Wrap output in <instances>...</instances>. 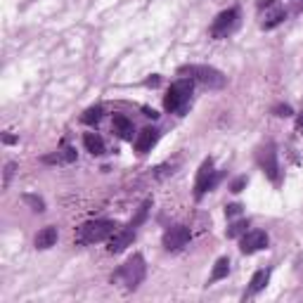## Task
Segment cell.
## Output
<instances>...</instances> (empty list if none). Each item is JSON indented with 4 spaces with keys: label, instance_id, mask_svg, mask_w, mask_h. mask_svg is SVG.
<instances>
[{
    "label": "cell",
    "instance_id": "cell-1",
    "mask_svg": "<svg viewBox=\"0 0 303 303\" xmlns=\"http://www.w3.org/2000/svg\"><path fill=\"white\" fill-rule=\"evenodd\" d=\"M145 272H147L145 258H142L140 253H133V256L119 268V272L111 277V282L123 284L126 289H138L142 284V280H145Z\"/></svg>",
    "mask_w": 303,
    "mask_h": 303
},
{
    "label": "cell",
    "instance_id": "cell-2",
    "mask_svg": "<svg viewBox=\"0 0 303 303\" xmlns=\"http://www.w3.org/2000/svg\"><path fill=\"white\" fill-rule=\"evenodd\" d=\"M116 232V223L114 220H93L86 225L78 227L76 232V242L78 244H95V242H104Z\"/></svg>",
    "mask_w": 303,
    "mask_h": 303
},
{
    "label": "cell",
    "instance_id": "cell-3",
    "mask_svg": "<svg viewBox=\"0 0 303 303\" xmlns=\"http://www.w3.org/2000/svg\"><path fill=\"white\" fill-rule=\"evenodd\" d=\"M178 74L187 76L192 81H199L202 86L206 88H223L225 86V76L220 74L218 69L213 66H206V64H187V66H180Z\"/></svg>",
    "mask_w": 303,
    "mask_h": 303
},
{
    "label": "cell",
    "instance_id": "cell-4",
    "mask_svg": "<svg viewBox=\"0 0 303 303\" xmlns=\"http://www.w3.org/2000/svg\"><path fill=\"white\" fill-rule=\"evenodd\" d=\"M192 88H195V81H192V78H180V81H175L173 86L168 88L166 98H163L166 111H180V109L190 102Z\"/></svg>",
    "mask_w": 303,
    "mask_h": 303
},
{
    "label": "cell",
    "instance_id": "cell-5",
    "mask_svg": "<svg viewBox=\"0 0 303 303\" xmlns=\"http://www.w3.org/2000/svg\"><path fill=\"white\" fill-rule=\"evenodd\" d=\"M218 183V171H213V159H206L199 166V173H197V183H195V197L202 199L206 192H211Z\"/></svg>",
    "mask_w": 303,
    "mask_h": 303
},
{
    "label": "cell",
    "instance_id": "cell-6",
    "mask_svg": "<svg viewBox=\"0 0 303 303\" xmlns=\"http://www.w3.org/2000/svg\"><path fill=\"white\" fill-rule=\"evenodd\" d=\"M256 161L258 166L265 171V175L270 178L272 183H280V166H277V152L272 145H265V147H260L258 154H256Z\"/></svg>",
    "mask_w": 303,
    "mask_h": 303
},
{
    "label": "cell",
    "instance_id": "cell-7",
    "mask_svg": "<svg viewBox=\"0 0 303 303\" xmlns=\"http://www.w3.org/2000/svg\"><path fill=\"white\" fill-rule=\"evenodd\" d=\"M237 19H239L237 7H230V10L220 12L216 19H213V24H211V36L213 38H225L227 33L237 26Z\"/></svg>",
    "mask_w": 303,
    "mask_h": 303
},
{
    "label": "cell",
    "instance_id": "cell-8",
    "mask_svg": "<svg viewBox=\"0 0 303 303\" xmlns=\"http://www.w3.org/2000/svg\"><path fill=\"white\" fill-rule=\"evenodd\" d=\"M187 242H190V230H187L185 225H173L163 232V247H166L168 251L183 249Z\"/></svg>",
    "mask_w": 303,
    "mask_h": 303
},
{
    "label": "cell",
    "instance_id": "cell-9",
    "mask_svg": "<svg viewBox=\"0 0 303 303\" xmlns=\"http://www.w3.org/2000/svg\"><path fill=\"white\" fill-rule=\"evenodd\" d=\"M265 247H268V235H265V232H260V230H249V232L242 235V244H239L242 253H256V251L265 249Z\"/></svg>",
    "mask_w": 303,
    "mask_h": 303
},
{
    "label": "cell",
    "instance_id": "cell-10",
    "mask_svg": "<svg viewBox=\"0 0 303 303\" xmlns=\"http://www.w3.org/2000/svg\"><path fill=\"white\" fill-rule=\"evenodd\" d=\"M133 239H135V227H133V225L123 227V230H116V232L109 237L107 251H109V253H121L126 247H130V244H133Z\"/></svg>",
    "mask_w": 303,
    "mask_h": 303
},
{
    "label": "cell",
    "instance_id": "cell-11",
    "mask_svg": "<svg viewBox=\"0 0 303 303\" xmlns=\"http://www.w3.org/2000/svg\"><path fill=\"white\" fill-rule=\"evenodd\" d=\"M156 140H159V130L156 128H145L138 133V138H135V150L140 152V154H145V152H150L154 145H156Z\"/></svg>",
    "mask_w": 303,
    "mask_h": 303
},
{
    "label": "cell",
    "instance_id": "cell-12",
    "mask_svg": "<svg viewBox=\"0 0 303 303\" xmlns=\"http://www.w3.org/2000/svg\"><path fill=\"white\" fill-rule=\"evenodd\" d=\"M33 244H36V249H50V247H54V244H57V227H52V225L43 227V230L36 235Z\"/></svg>",
    "mask_w": 303,
    "mask_h": 303
},
{
    "label": "cell",
    "instance_id": "cell-13",
    "mask_svg": "<svg viewBox=\"0 0 303 303\" xmlns=\"http://www.w3.org/2000/svg\"><path fill=\"white\" fill-rule=\"evenodd\" d=\"M114 130L119 133V138H123V140H133V123L123 114L114 116Z\"/></svg>",
    "mask_w": 303,
    "mask_h": 303
},
{
    "label": "cell",
    "instance_id": "cell-14",
    "mask_svg": "<svg viewBox=\"0 0 303 303\" xmlns=\"http://www.w3.org/2000/svg\"><path fill=\"white\" fill-rule=\"evenodd\" d=\"M83 145H86V150L90 152V154H95V156L104 152V140L100 138L98 133H86V135H83Z\"/></svg>",
    "mask_w": 303,
    "mask_h": 303
},
{
    "label": "cell",
    "instance_id": "cell-15",
    "mask_svg": "<svg viewBox=\"0 0 303 303\" xmlns=\"http://www.w3.org/2000/svg\"><path fill=\"white\" fill-rule=\"evenodd\" d=\"M268 280H270V270L253 272V277H251V282H249V294H258L260 289H265Z\"/></svg>",
    "mask_w": 303,
    "mask_h": 303
},
{
    "label": "cell",
    "instance_id": "cell-16",
    "mask_svg": "<svg viewBox=\"0 0 303 303\" xmlns=\"http://www.w3.org/2000/svg\"><path fill=\"white\" fill-rule=\"evenodd\" d=\"M284 19H287V12L282 10V7H277L275 12H270V14L265 17V22H263V29H265V31H270V29H275V26H280Z\"/></svg>",
    "mask_w": 303,
    "mask_h": 303
},
{
    "label": "cell",
    "instance_id": "cell-17",
    "mask_svg": "<svg viewBox=\"0 0 303 303\" xmlns=\"http://www.w3.org/2000/svg\"><path fill=\"white\" fill-rule=\"evenodd\" d=\"M227 272H230V258H218L216 265H213V272H211V282L227 277Z\"/></svg>",
    "mask_w": 303,
    "mask_h": 303
},
{
    "label": "cell",
    "instance_id": "cell-18",
    "mask_svg": "<svg viewBox=\"0 0 303 303\" xmlns=\"http://www.w3.org/2000/svg\"><path fill=\"white\" fill-rule=\"evenodd\" d=\"M244 232H249V220H237L227 227V237H242Z\"/></svg>",
    "mask_w": 303,
    "mask_h": 303
},
{
    "label": "cell",
    "instance_id": "cell-19",
    "mask_svg": "<svg viewBox=\"0 0 303 303\" xmlns=\"http://www.w3.org/2000/svg\"><path fill=\"white\" fill-rule=\"evenodd\" d=\"M100 119H102V107H90L88 111H83V116H81V121H83V123H90V126L98 123Z\"/></svg>",
    "mask_w": 303,
    "mask_h": 303
},
{
    "label": "cell",
    "instance_id": "cell-20",
    "mask_svg": "<svg viewBox=\"0 0 303 303\" xmlns=\"http://www.w3.org/2000/svg\"><path fill=\"white\" fill-rule=\"evenodd\" d=\"M24 204H29L33 208V211H45V202L41 199V197H36V195H24Z\"/></svg>",
    "mask_w": 303,
    "mask_h": 303
},
{
    "label": "cell",
    "instance_id": "cell-21",
    "mask_svg": "<svg viewBox=\"0 0 303 303\" xmlns=\"http://www.w3.org/2000/svg\"><path fill=\"white\" fill-rule=\"evenodd\" d=\"M150 204H152V202H145V204L140 206L138 216H135V220H130V225H133V227H138V225H140L142 220H145V216H147V211H150Z\"/></svg>",
    "mask_w": 303,
    "mask_h": 303
},
{
    "label": "cell",
    "instance_id": "cell-22",
    "mask_svg": "<svg viewBox=\"0 0 303 303\" xmlns=\"http://www.w3.org/2000/svg\"><path fill=\"white\" fill-rule=\"evenodd\" d=\"M59 156H62V163H71L76 161V152L71 147H64V150L59 152Z\"/></svg>",
    "mask_w": 303,
    "mask_h": 303
},
{
    "label": "cell",
    "instance_id": "cell-23",
    "mask_svg": "<svg viewBox=\"0 0 303 303\" xmlns=\"http://www.w3.org/2000/svg\"><path fill=\"white\" fill-rule=\"evenodd\" d=\"M244 187H247V175H239L237 180H235V183L230 185V190H232V192H242Z\"/></svg>",
    "mask_w": 303,
    "mask_h": 303
},
{
    "label": "cell",
    "instance_id": "cell-24",
    "mask_svg": "<svg viewBox=\"0 0 303 303\" xmlns=\"http://www.w3.org/2000/svg\"><path fill=\"white\" fill-rule=\"evenodd\" d=\"M14 168H17V163H12V161L5 166V175H2V185H5V187H7V183H10V178L14 175Z\"/></svg>",
    "mask_w": 303,
    "mask_h": 303
},
{
    "label": "cell",
    "instance_id": "cell-25",
    "mask_svg": "<svg viewBox=\"0 0 303 303\" xmlns=\"http://www.w3.org/2000/svg\"><path fill=\"white\" fill-rule=\"evenodd\" d=\"M242 213V204H230V206H225V216L227 218H235V216H239Z\"/></svg>",
    "mask_w": 303,
    "mask_h": 303
},
{
    "label": "cell",
    "instance_id": "cell-26",
    "mask_svg": "<svg viewBox=\"0 0 303 303\" xmlns=\"http://www.w3.org/2000/svg\"><path fill=\"white\" fill-rule=\"evenodd\" d=\"M272 111H275V116H289V114H292V107H289V104H277Z\"/></svg>",
    "mask_w": 303,
    "mask_h": 303
},
{
    "label": "cell",
    "instance_id": "cell-27",
    "mask_svg": "<svg viewBox=\"0 0 303 303\" xmlns=\"http://www.w3.org/2000/svg\"><path fill=\"white\" fill-rule=\"evenodd\" d=\"M159 83H161V76H150V78L145 81V86L147 88H156Z\"/></svg>",
    "mask_w": 303,
    "mask_h": 303
},
{
    "label": "cell",
    "instance_id": "cell-28",
    "mask_svg": "<svg viewBox=\"0 0 303 303\" xmlns=\"http://www.w3.org/2000/svg\"><path fill=\"white\" fill-rule=\"evenodd\" d=\"M142 111H145V116H150V119H156V116H159V114H156L154 109H150V107H145Z\"/></svg>",
    "mask_w": 303,
    "mask_h": 303
},
{
    "label": "cell",
    "instance_id": "cell-29",
    "mask_svg": "<svg viewBox=\"0 0 303 303\" xmlns=\"http://www.w3.org/2000/svg\"><path fill=\"white\" fill-rule=\"evenodd\" d=\"M270 5H275V0H258V10H263V7H270Z\"/></svg>",
    "mask_w": 303,
    "mask_h": 303
},
{
    "label": "cell",
    "instance_id": "cell-30",
    "mask_svg": "<svg viewBox=\"0 0 303 303\" xmlns=\"http://www.w3.org/2000/svg\"><path fill=\"white\" fill-rule=\"evenodd\" d=\"M2 142H5V145H12V142H14V135H2Z\"/></svg>",
    "mask_w": 303,
    "mask_h": 303
},
{
    "label": "cell",
    "instance_id": "cell-31",
    "mask_svg": "<svg viewBox=\"0 0 303 303\" xmlns=\"http://www.w3.org/2000/svg\"><path fill=\"white\" fill-rule=\"evenodd\" d=\"M296 128L303 130V114H299V119H296Z\"/></svg>",
    "mask_w": 303,
    "mask_h": 303
}]
</instances>
